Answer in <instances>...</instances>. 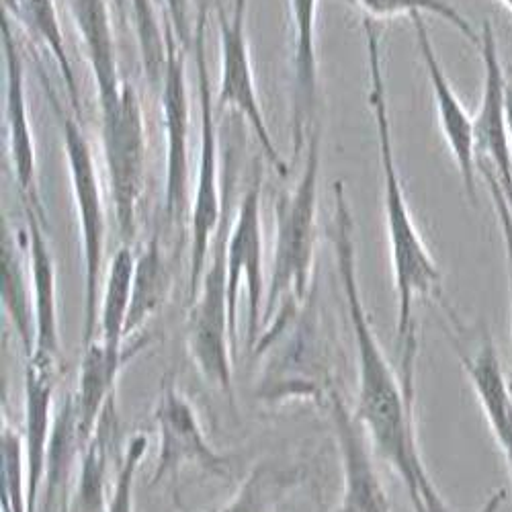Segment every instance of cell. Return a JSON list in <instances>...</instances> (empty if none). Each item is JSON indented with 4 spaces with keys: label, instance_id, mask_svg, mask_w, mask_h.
<instances>
[{
    "label": "cell",
    "instance_id": "27",
    "mask_svg": "<svg viewBox=\"0 0 512 512\" xmlns=\"http://www.w3.org/2000/svg\"><path fill=\"white\" fill-rule=\"evenodd\" d=\"M138 252L130 244H121L109 261L101 300H99V330L97 338L109 345H125V324L132 308L134 275ZM95 338V340H97Z\"/></svg>",
    "mask_w": 512,
    "mask_h": 512
},
{
    "label": "cell",
    "instance_id": "23",
    "mask_svg": "<svg viewBox=\"0 0 512 512\" xmlns=\"http://www.w3.org/2000/svg\"><path fill=\"white\" fill-rule=\"evenodd\" d=\"M84 445L87 443L80 435L74 398L70 394L64 398L60 410H56L37 512H68V502L72 496L70 490L76 480Z\"/></svg>",
    "mask_w": 512,
    "mask_h": 512
},
{
    "label": "cell",
    "instance_id": "26",
    "mask_svg": "<svg viewBox=\"0 0 512 512\" xmlns=\"http://www.w3.org/2000/svg\"><path fill=\"white\" fill-rule=\"evenodd\" d=\"M3 13L15 17L17 21L25 23V27L37 37L46 50L54 56L64 91L74 107L76 117L82 119V105H80V91L74 66L70 62V54L64 41V31L60 25V15L56 0H3Z\"/></svg>",
    "mask_w": 512,
    "mask_h": 512
},
{
    "label": "cell",
    "instance_id": "28",
    "mask_svg": "<svg viewBox=\"0 0 512 512\" xmlns=\"http://www.w3.org/2000/svg\"><path fill=\"white\" fill-rule=\"evenodd\" d=\"M3 267H0V291H3V308L29 359L35 351V312L31 281L27 283L23 263L17 256V248L9 242L7 226L3 224Z\"/></svg>",
    "mask_w": 512,
    "mask_h": 512
},
{
    "label": "cell",
    "instance_id": "30",
    "mask_svg": "<svg viewBox=\"0 0 512 512\" xmlns=\"http://www.w3.org/2000/svg\"><path fill=\"white\" fill-rule=\"evenodd\" d=\"M351 3L371 21H386L394 17L431 15L457 29L469 44L480 48V33L451 0H351Z\"/></svg>",
    "mask_w": 512,
    "mask_h": 512
},
{
    "label": "cell",
    "instance_id": "10",
    "mask_svg": "<svg viewBox=\"0 0 512 512\" xmlns=\"http://www.w3.org/2000/svg\"><path fill=\"white\" fill-rule=\"evenodd\" d=\"M263 168H256L240 207L234 216V224L226 236V279L228 302L234 332H238V295L246 285L248 295V347H254L261 336V320L265 306V238H263Z\"/></svg>",
    "mask_w": 512,
    "mask_h": 512
},
{
    "label": "cell",
    "instance_id": "35",
    "mask_svg": "<svg viewBox=\"0 0 512 512\" xmlns=\"http://www.w3.org/2000/svg\"><path fill=\"white\" fill-rule=\"evenodd\" d=\"M115 5L119 7V11H121V13L130 11V0H115Z\"/></svg>",
    "mask_w": 512,
    "mask_h": 512
},
{
    "label": "cell",
    "instance_id": "32",
    "mask_svg": "<svg viewBox=\"0 0 512 512\" xmlns=\"http://www.w3.org/2000/svg\"><path fill=\"white\" fill-rule=\"evenodd\" d=\"M148 447H150V441L142 433L134 435L130 441H127L117 478L113 482L109 512H136V506H134L136 476H138L140 463L148 453Z\"/></svg>",
    "mask_w": 512,
    "mask_h": 512
},
{
    "label": "cell",
    "instance_id": "20",
    "mask_svg": "<svg viewBox=\"0 0 512 512\" xmlns=\"http://www.w3.org/2000/svg\"><path fill=\"white\" fill-rule=\"evenodd\" d=\"M293 25V156L297 158L318 125V0H289Z\"/></svg>",
    "mask_w": 512,
    "mask_h": 512
},
{
    "label": "cell",
    "instance_id": "22",
    "mask_svg": "<svg viewBox=\"0 0 512 512\" xmlns=\"http://www.w3.org/2000/svg\"><path fill=\"white\" fill-rule=\"evenodd\" d=\"M68 9L74 19L84 54H87L91 64L99 111H107L119 101L127 84L119 72V58L107 0H68Z\"/></svg>",
    "mask_w": 512,
    "mask_h": 512
},
{
    "label": "cell",
    "instance_id": "14",
    "mask_svg": "<svg viewBox=\"0 0 512 512\" xmlns=\"http://www.w3.org/2000/svg\"><path fill=\"white\" fill-rule=\"evenodd\" d=\"M0 44H3V62H5V136H7V152L11 156L13 177L19 187L23 207H31L44 213V205L39 201L37 189V154L35 140L29 121L27 107V91H25V58L19 41L15 39L13 27L9 23V15L3 13L0 23Z\"/></svg>",
    "mask_w": 512,
    "mask_h": 512
},
{
    "label": "cell",
    "instance_id": "11",
    "mask_svg": "<svg viewBox=\"0 0 512 512\" xmlns=\"http://www.w3.org/2000/svg\"><path fill=\"white\" fill-rule=\"evenodd\" d=\"M158 429V457L150 484L166 478L177 480L185 467H197L205 474L228 478L230 461L207 441L201 420L191 400L179 390L175 377H166L154 408Z\"/></svg>",
    "mask_w": 512,
    "mask_h": 512
},
{
    "label": "cell",
    "instance_id": "24",
    "mask_svg": "<svg viewBox=\"0 0 512 512\" xmlns=\"http://www.w3.org/2000/svg\"><path fill=\"white\" fill-rule=\"evenodd\" d=\"M117 422L115 400L101 416L95 435L84 445L68 512H109L111 494H107L109 476V445Z\"/></svg>",
    "mask_w": 512,
    "mask_h": 512
},
{
    "label": "cell",
    "instance_id": "1",
    "mask_svg": "<svg viewBox=\"0 0 512 512\" xmlns=\"http://www.w3.org/2000/svg\"><path fill=\"white\" fill-rule=\"evenodd\" d=\"M332 195L330 242L357 347V402L353 410L365 426L375 453L402 478L418 512L420 476L426 472V467L416 439V400L406 396L402 377L383 353L365 310L357 275L355 220L343 181L332 185Z\"/></svg>",
    "mask_w": 512,
    "mask_h": 512
},
{
    "label": "cell",
    "instance_id": "29",
    "mask_svg": "<svg viewBox=\"0 0 512 512\" xmlns=\"http://www.w3.org/2000/svg\"><path fill=\"white\" fill-rule=\"evenodd\" d=\"M297 482L289 469L259 463L242 480L240 488L218 512H277L283 494Z\"/></svg>",
    "mask_w": 512,
    "mask_h": 512
},
{
    "label": "cell",
    "instance_id": "16",
    "mask_svg": "<svg viewBox=\"0 0 512 512\" xmlns=\"http://www.w3.org/2000/svg\"><path fill=\"white\" fill-rule=\"evenodd\" d=\"M330 416L343 467V496L334 512H392L386 488L373 463L371 439L355 410L336 390L330 394Z\"/></svg>",
    "mask_w": 512,
    "mask_h": 512
},
{
    "label": "cell",
    "instance_id": "37",
    "mask_svg": "<svg viewBox=\"0 0 512 512\" xmlns=\"http://www.w3.org/2000/svg\"><path fill=\"white\" fill-rule=\"evenodd\" d=\"M510 72H512V66H510Z\"/></svg>",
    "mask_w": 512,
    "mask_h": 512
},
{
    "label": "cell",
    "instance_id": "4",
    "mask_svg": "<svg viewBox=\"0 0 512 512\" xmlns=\"http://www.w3.org/2000/svg\"><path fill=\"white\" fill-rule=\"evenodd\" d=\"M37 76L44 87L50 107L60 123L64 156L68 166V177L72 197L78 213L80 228V254H82V343L91 345L99 330V300L105 263V238H107V213L101 189V179L93 148L84 134L80 117L64 109L58 101L56 89L48 74L37 68Z\"/></svg>",
    "mask_w": 512,
    "mask_h": 512
},
{
    "label": "cell",
    "instance_id": "21",
    "mask_svg": "<svg viewBox=\"0 0 512 512\" xmlns=\"http://www.w3.org/2000/svg\"><path fill=\"white\" fill-rule=\"evenodd\" d=\"M27 216V261L33 291L35 312V351L31 357L60 363V330H58V279L56 263L44 234L46 216L25 207ZM29 357V359H31Z\"/></svg>",
    "mask_w": 512,
    "mask_h": 512
},
{
    "label": "cell",
    "instance_id": "17",
    "mask_svg": "<svg viewBox=\"0 0 512 512\" xmlns=\"http://www.w3.org/2000/svg\"><path fill=\"white\" fill-rule=\"evenodd\" d=\"M58 361L31 357L25 365L23 383V445L27 463L29 512H37L44 486L46 457L54 429V396L58 388Z\"/></svg>",
    "mask_w": 512,
    "mask_h": 512
},
{
    "label": "cell",
    "instance_id": "6",
    "mask_svg": "<svg viewBox=\"0 0 512 512\" xmlns=\"http://www.w3.org/2000/svg\"><path fill=\"white\" fill-rule=\"evenodd\" d=\"M236 332L230 316L226 279V238L216 236L207 269L187 314V351L211 388L234 400L232 349Z\"/></svg>",
    "mask_w": 512,
    "mask_h": 512
},
{
    "label": "cell",
    "instance_id": "2",
    "mask_svg": "<svg viewBox=\"0 0 512 512\" xmlns=\"http://www.w3.org/2000/svg\"><path fill=\"white\" fill-rule=\"evenodd\" d=\"M363 35L369 70V105L375 121L383 177V216H386L388 224L390 261L396 289V336L402 355H418L414 308L418 300H426V297H435V300L443 302V275L429 248H426L406 201L394 152L379 31L367 17L363 19Z\"/></svg>",
    "mask_w": 512,
    "mask_h": 512
},
{
    "label": "cell",
    "instance_id": "33",
    "mask_svg": "<svg viewBox=\"0 0 512 512\" xmlns=\"http://www.w3.org/2000/svg\"><path fill=\"white\" fill-rule=\"evenodd\" d=\"M482 168V177L488 183L490 195H492V205L498 218V226L502 232L504 248H506V271H508V320H510V343H512V209L508 205L506 195L502 193V187L498 179L490 173L488 168Z\"/></svg>",
    "mask_w": 512,
    "mask_h": 512
},
{
    "label": "cell",
    "instance_id": "15",
    "mask_svg": "<svg viewBox=\"0 0 512 512\" xmlns=\"http://www.w3.org/2000/svg\"><path fill=\"white\" fill-rule=\"evenodd\" d=\"M416 50L424 64L426 76L433 91V101L437 105L441 134L445 144L457 164V173L461 177L467 199L474 205L478 203V158H476V138H474V115L469 113L459 101L453 84L449 82L445 68L437 56V50L431 41L429 27L422 15L410 17Z\"/></svg>",
    "mask_w": 512,
    "mask_h": 512
},
{
    "label": "cell",
    "instance_id": "7",
    "mask_svg": "<svg viewBox=\"0 0 512 512\" xmlns=\"http://www.w3.org/2000/svg\"><path fill=\"white\" fill-rule=\"evenodd\" d=\"M99 117L117 232L123 244L132 246L138 232V205L146 170V123L132 84H125L119 101L111 109L99 111Z\"/></svg>",
    "mask_w": 512,
    "mask_h": 512
},
{
    "label": "cell",
    "instance_id": "31",
    "mask_svg": "<svg viewBox=\"0 0 512 512\" xmlns=\"http://www.w3.org/2000/svg\"><path fill=\"white\" fill-rule=\"evenodd\" d=\"M130 13L136 23L142 66L150 84H160L166 60V35L164 23L156 17L154 0H130Z\"/></svg>",
    "mask_w": 512,
    "mask_h": 512
},
{
    "label": "cell",
    "instance_id": "8",
    "mask_svg": "<svg viewBox=\"0 0 512 512\" xmlns=\"http://www.w3.org/2000/svg\"><path fill=\"white\" fill-rule=\"evenodd\" d=\"M164 23V21H162ZM166 60L160 80V105L164 119V197L162 220L168 230H185L191 220L189 201V95L185 72V48L175 31L164 23Z\"/></svg>",
    "mask_w": 512,
    "mask_h": 512
},
{
    "label": "cell",
    "instance_id": "3",
    "mask_svg": "<svg viewBox=\"0 0 512 512\" xmlns=\"http://www.w3.org/2000/svg\"><path fill=\"white\" fill-rule=\"evenodd\" d=\"M320 166L322 130L316 125L306 142V162L300 181L279 197L275 207L273 265L263 306L261 336L256 345L273 338L300 316L310 297L318 238Z\"/></svg>",
    "mask_w": 512,
    "mask_h": 512
},
{
    "label": "cell",
    "instance_id": "18",
    "mask_svg": "<svg viewBox=\"0 0 512 512\" xmlns=\"http://www.w3.org/2000/svg\"><path fill=\"white\" fill-rule=\"evenodd\" d=\"M148 340V336L138 334L134 340H127L125 345H109L97 338L84 347L78 383L72 392L84 443H89V439L95 435L101 416L115 400V386L125 363L142 351L148 345Z\"/></svg>",
    "mask_w": 512,
    "mask_h": 512
},
{
    "label": "cell",
    "instance_id": "36",
    "mask_svg": "<svg viewBox=\"0 0 512 512\" xmlns=\"http://www.w3.org/2000/svg\"><path fill=\"white\" fill-rule=\"evenodd\" d=\"M500 3H502V5L512 13V0H500Z\"/></svg>",
    "mask_w": 512,
    "mask_h": 512
},
{
    "label": "cell",
    "instance_id": "5",
    "mask_svg": "<svg viewBox=\"0 0 512 512\" xmlns=\"http://www.w3.org/2000/svg\"><path fill=\"white\" fill-rule=\"evenodd\" d=\"M205 5L199 7L193 25V56L197 72V97H199V152L195 183L191 197V248H189V297L193 300L201 277L207 269L213 240L218 236L222 218L220 195V132L216 115V97L211 91V80L205 58Z\"/></svg>",
    "mask_w": 512,
    "mask_h": 512
},
{
    "label": "cell",
    "instance_id": "13",
    "mask_svg": "<svg viewBox=\"0 0 512 512\" xmlns=\"http://www.w3.org/2000/svg\"><path fill=\"white\" fill-rule=\"evenodd\" d=\"M480 54L484 64V89L474 115V138L478 168L486 166L498 179L512 209V140L508 125V70L502 66L498 37L492 21L480 31Z\"/></svg>",
    "mask_w": 512,
    "mask_h": 512
},
{
    "label": "cell",
    "instance_id": "12",
    "mask_svg": "<svg viewBox=\"0 0 512 512\" xmlns=\"http://www.w3.org/2000/svg\"><path fill=\"white\" fill-rule=\"evenodd\" d=\"M246 15L248 0H234L230 13L220 15V91L216 97V105L222 109H234L250 127L256 142H259L267 162L275 173L285 179L289 175V164L277 150L271 130L267 125L259 91H256V80L252 70L250 46L246 37Z\"/></svg>",
    "mask_w": 512,
    "mask_h": 512
},
{
    "label": "cell",
    "instance_id": "34",
    "mask_svg": "<svg viewBox=\"0 0 512 512\" xmlns=\"http://www.w3.org/2000/svg\"><path fill=\"white\" fill-rule=\"evenodd\" d=\"M164 23L175 31L179 44L189 48L193 44V31L189 29V0H164Z\"/></svg>",
    "mask_w": 512,
    "mask_h": 512
},
{
    "label": "cell",
    "instance_id": "19",
    "mask_svg": "<svg viewBox=\"0 0 512 512\" xmlns=\"http://www.w3.org/2000/svg\"><path fill=\"white\" fill-rule=\"evenodd\" d=\"M455 349L512 478V390L506 381L494 338L490 330L484 328L472 351H467L459 340H455Z\"/></svg>",
    "mask_w": 512,
    "mask_h": 512
},
{
    "label": "cell",
    "instance_id": "9",
    "mask_svg": "<svg viewBox=\"0 0 512 512\" xmlns=\"http://www.w3.org/2000/svg\"><path fill=\"white\" fill-rule=\"evenodd\" d=\"M306 308L291 320L267 345L256 351L267 353L256 396L267 404L285 400H330L332 381L322 343H318L316 324L304 318Z\"/></svg>",
    "mask_w": 512,
    "mask_h": 512
},
{
    "label": "cell",
    "instance_id": "25",
    "mask_svg": "<svg viewBox=\"0 0 512 512\" xmlns=\"http://www.w3.org/2000/svg\"><path fill=\"white\" fill-rule=\"evenodd\" d=\"M173 259H168L160 238L154 236L138 252L132 308L125 324V338L138 334L146 322L166 304L173 289Z\"/></svg>",
    "mask_w": 512,
    "mask_h": 512
}]
</instances>
